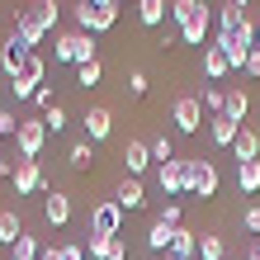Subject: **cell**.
Segmentation results:
<instances>
[{
	"mask_svg": "<svg viewBox=\"0 0 260 260\" xmlns=\"http://www.w3.org/2000/svg\"><path fill=\"white\" fill-rule=\"evenodd\" d=\"M57 62H67V67H85V62H95V38L81 34V28L62 34V38H57Z\"/></svg>",
	"mask_w": 260,
	"mask_h": 260,
	"instance_id": "cell-1",
	"label": "cell"
},
{
	"mask_svg": "<svg viewBox=\"0 0 260 260\" xmlns=\"http://www.w3.org/2000/svg\"><path fill=\"white\" fill-rule=\"evenodd\" d=\"M118 24V10H100V5H90V0H81L76 5V28L90 38H100V34H109V28Z\"/></svg>",
	"mask_w": 260,
	"mask_h": 260,
	"instance_id": "cell-2",
	"label": "cell"
},
{
	"mask_svg": "<svg viewBox=\"0 0 260 260\" xmlns=\"http://www.w3.org/2000/svg\"><path fill=\"white\" fill-rule=\"evenodd\" d=\"M222 185V175H218V166H213L208 156H189V194L199 199H213Z\"/></svg>",
	"mask_w": 260,
	"mask_h": 260,
	"instance_id": "cell-3",
	"label": "cell"
},
{
	"mask_svg": "<svg viewBox=\"0 0 260 260\" xmlns=\"http://www.w3.org/2000/svg\"><path fill=\"white\" fill-rule=\"evenodd\" d=\"M48 81V67H43V57L38 52H28V62L19 67V76L10 81V90H14V100H34V90Z\"/></svg>",
	"mask_w": 260,
	"mask_h": 260,
	"instance_id": "cell-4",
	"label": "cell"
},
{
	"mask_svg": "<svg viewBox=\"0 0 260 260\" xmlns=\"http://www.w3.org/2000/svg\"><path fill=\"white\" fill-rule=\"evenodd\" d=\"M156 185H161V194L166 199H175V194H189V156L185 161H166V166H156Z\"/></svg>",
	"mask_w": 260,
	"mask_h": 260,
	"instance_id": "cell-5",
	"label": "cell"
},
{
	"mask_svg": "<svg viewBox=\"0 0 260 260\" xmlns=\"http://www.w3.org/2000/svg\"><path fill=\"white\" fill-rule=\"evenodd\" d=\"M171 123H175L180 133H185V137H194L199 128H204V104H199V95H180V100H175Z\"/></svg>",
	"mask_w": 260,
	"mask_h": 260,
	"instance_id": "cell-6",
	"label": "cell"
},
{
	"mask_svg": "<svg viewBox=\"0 0 260 260\" xmlns=\"http://www.w3.org/2000/svg\"><path fill=\"white\" fill-rule=\"evenodd\" d=\"M118 227H123V208H118L114 199H104V204L90 208V237H118Z\"/></svg>",
	"mask_w": 260,
	"mask_h": 260,
	"instance_id": "cell-7",
	"label": "cell"
},
{
	"mask_svg": "<svg viewBox=\"0 0 260 260\" xmlns=\"http://www.w3.org/2000/svg\"><path fill=\"white\" fill-rule=\"evenodd\" d=\"M43 142H48V128H43V118H19V133H14V147H19L24 161H34Z\"/></svg>",
	"mask_w": 260,
	"mask_h": 260,
	"instance_id": "cell-8",
	"label": "cell"
},
{
	"mask_svg": "<svg viewBox=\"0 0 260 260\" xmlns=\"http://www.w3.org/2000/svg\"><path fill=\"white\" fill-rule=\"evenodd\" d=\"M48 19H43V10H38V0H34V5H28V10H19V14H14V34H19L24 43H28V48H34V43H43V34H48Z\"/></svg>",
	"mask_w": 260,
	"mask_h": 260,
	"instance_id": "cell-9",
	"label": "cell"
},
{
	"mask_svg": "<svg viewBox=\"0 0 260 260\" xmlns=\"http://www.w3.org/2000/svg\"><path fill=\"white\" fill-rule=\"evenodd\" d=\"M28 52H34V48H28L19 34H10V38H5V48H0V71L14 81V76H19V67L28 62Z\"/></svg>",
	"mask_w": 260,
	"mask_h": 260,
	"instance_id": "cell-10",
	"label": "cell"
},
{
	"mask_svg": "<svg viewBox=\"0 0 260 260\" xmlns=\"http://www.w3.org/2000/svg\"><path fill=\"white\" fill-rule=\"evenodd\" d=\"M14 194H38V189H48V180H43V171H38V161H24L19 156V166H14Z\"/></svg>",
	"mask_w": 260,
	"mask_h": 260,
	"instance_id": "cell-11",
	"label": "cell"
},
{
	"mask_svg": "<svg viewBox=\"0 0 260 260\" xmlns=\"http://www.w3.org/2000/svg\"><path fill=\"white\" fill-rule=\"evenodd\" d=\"M208 34H213V10L204 5L185 28H180V43H189V48H208Z\"/></svg>",
	"mask_w": 260,
	"mask_h": 260,
	"instance_id": "cell-12",
	"label": "cell"
},
{
	"mask_svg": "<svg viewBox=\"0 0 260 260\" xmlns=\"http://www.w3.org/2000/svg\"><path fill=\"white\" fill-rule=\"evenodd\" d=\"M109 133H114V114L109 109H85V142H109Z\"/></svg>",
	"mask_w": 260,
	"mask_h": 260,
	"instance_id": "cell-13",
	"label": "cell"
},
{
	"mask_svg": "<svg viewBox=\"0 0 260 260\" xmlns=\"http://www.w3.org/2000/svg\"><path fill=\"white\" fill-rule=\"evenodd\" d=\"M43 218H48L52 227H67V222H71V194L48 189V199H43Z\"/></svg>",
	"mask_w": 260,
	"mask_h": 260,
	"instance_id": "cell-14",
	"label": "cell"
},
{
	"mask_svg": "<svg viewBox=\"0 0 260 260\" xmlns=\"http://www.w3.org/2000/svg\"><path fill=\"white\" fill-rule=\"evenodd\" d=\"M123 166H128V175H133V180H142V175H147V166H151V147L142 142V137H133V142L123 147Z\"/></svg>",
	"mask_w": 260,
	"mask_h": 260,
	"instance_id": "cell-15",
	"label": "cell"
},
{
	"mask_svg": "<svg viewBox=\"0 0 260 260\" xmlns=\"http://www.w3.org/2000/svg\"><path fill=\"white\" fill-rule=\"evenodd\" d=\"M114 204L123 208V213H137L147 204V189H142V180H133V175H123V185H118V194H114Z\"/></svg>",
	"mask_w": 260,
	"mask_h": 260,
	"instance_id": "cell-16",
	"label": "cell"
},
{
	"mask_svg": "<svg viewBox=\"0 0 260 260\" xmlns=\"http://www.w3.org/2000/svg\"><path fill=\"white\" fill-rule=\"evenodd\" d=\"M237 133H241V123H232L227 114L208 118V137H213V147H232V142H237Z\"/></svg>",
	"mask_w": 260,
	"mask_h": 260,
	"instance_id": "cell-17",
	"label": "cell"
},
{
	"mask_svg": "<svg viewBox=\"0 0 260 260\" xmlns=\"http://www.w3.org/2000/svg\"><path fill=\"white\" fill-rule=\"evenodd\" d=\"M227 71H232V62H227V52L218 48V43H208V48H204V76H208V81H222Z\"/></svg>",
	"mask_w": 260,
	"mask_h": 260,
	"instance_id": "cell-18",
	"label": "cell"
},
{
	"mask_svg": "<svg viewBox=\"0 0 260 260\" xmlns=\"http://www.w3.org/2000/svg\"><path fill=\"white\" fill-rule=\"evenodd\" d=\"M171 241H175V227H166L161 218H151V227H147V251L171 255Z\"/></svg>",
	"mask_w": 260,
	"mask_h": 260,
	"instance_id": "cell-19",
	"label": "cell"
},
{
	"mask_svg": "<svg viewBox=\"0 0 260 260\" xmlns=\"http://www.w3.org/2000/svg\"><path fill=\"white\" fill-rule=\"evenodd\" d=\"M232 156H237V166H241V161H260V137H255L251 128H241V133H237Z\"/></svg>",
	"mask_w": 260,
	"mask_h": 260,
	"instance_id": "cell-20",
	"label": "cell"
},
{
	"mask_svg": "<svg viewBox=\"0 0 260 260\" xmlns=\"http://www.w3.org/2000/svg\"><path fill=\"white\" fill-rule=\"evenodd\" d=\"M171 255H180V260H199V232H189V227H175Z\"/></svg>",
	"mask_w": 260,
	"mask_h": 260,
	"instance_id": "cell-21",
	"label": "cell"
},
{
	"mask_svg": "<svg viewBox=\"0 0 260 260\" xmlns=\"http://www.w3.org/2000/svg\"><path fill=\"white\" fill-rule=\"evenodd\" d=\"M166 14H171V10H166V0H137V19H142L147 28H161Z\"/></svg>",
	"mask_w": 260,
	"mask_h": 260,
	"instance_id": "cell-22",
	"label": "cell"
},
{
	"mask_svg": "<svg viewBox=\"0 0 260 260\" xmlns=\"http://www.w3.org/2000/svg\"><path fill=\"white\" fill-rule=\"evenodd\" d=\"M19 237H24V222H19V213H14V208H0V241H5V246H14Z\"/></svg>",
	"mask_w": 260,
	"mask_h": 260,
	"instance_id": "cell-23",
	"label": "cell"
},
{
	"mask_svg": "<svg viewBox=\"0 0 260 260\" xmlns=\"http://www.w3.org/2000/svg\"><path fill=\"white\" fill-rule=\"evenodd\" d=\"M237 189L241 194H255L260 189V161H241L237 166Z\"/></svg>",
	"mask_w": 260,
	"mask_h": 260,
	"instance_id": "cell-24",
	"label": "cell"
},
{
	"mask_svg": "<svg viewBox=\"0 0 260 260\" xmlns=\"http://www.w3.org/2000/svg\"><path fill=\"white\" fill-rule=\"evenodd\" d=\"M232 123H246V114H251V100H246V90H232L227 95V109H222Z\"/></svg>",
	"mask_w": 260,
	"mask_h": 260,
	"instance_id": "cell-25",
	"label": "cell"
},
{
	"mask_svg": "<svg viewBox=\"0 0 260 260\" xmlns=\"http://www.w3.org/2000/svg\"><path fill=\"white\" fill-rule=\"evenodd\" d=\"M199 260H227L222 237H213V232H204V237H199Z\"/></svg>",
	"mask_w": 260,
	"mask_h": 260,
	"instance_id": "cell-26",
	"label": "cell"
},
{
	"mask_svg": "<svg viewBox=\"0 0 260 260\" xmlns=\"http://www.w3.org/2000/svg\"><path fill=\"white\" fill-rule=\"evenodd\" d=\"M199 10H204V0H171V19L180 24V28H185L189 19H194V14Z\"/></svg>",
	"mask_w": 260,
	"mask_h": 260,
	"instance_id": "cell-27",
	"label": "cell"
},
{
	"mask_svg": "<svg viewBox=\"0 0 260 260\" xmlns=\"http://www.w3.org/2000/svg\"><path fill=\"white\" fill-rule=\"evenodd\" d=\"M147 147H151V161H156V166H166V161H175V142H171V137H166V133H161V137H151Z\"/></svg>",
	"mask_w": 260,
	"mask_h": 260,
	"instance_id": "cell-28",
	"label": "cell"
},
{
	"mask_svg": "<svg viewBox=\"0 0 260 260\" xmlns=\"http://www.w3.org/2000/svg\"><path fill=\"white\" fill-rule=\"evenodd\" d=\"M199 104H204V109H208L213 118H218V114L227 109V95H222V90H218V85H204V95H199Z\"/></svg>",
	"mask_w": 260,
	"mask_h": 260,
	"instance_id": "cell-29",
	"label": "cell"
},
{
	"mask_svg": "<svg viewBox=\"0 0 260 260\" xmlns=\"http://www.w3.org/2000/svg\"><path fill=\"white\" fill-rule=\"evenodd\" d=\"M246 14H241L237 5H218V14H213V24H218V34H227V28H237Z\"/></svg>",
	"mask_w": 260,
	"mask_h": 260,
	"instance_id": "cell-30",
	"label": "cell"
},
{
	"mask_svg": "<svg viewBox=\"0 0 260 260\" xmlns=\"http://www.w3.org/2000/svg\"><path fill=\"white\" fill-rule=\"evenodd\" d=\"M90 161H95V156H90V142H71V151H67L71 171H90Z\"/></svg>",
	"mask_w": 260,
	"mask_h": 260,
	"instance_id": "cell-31",
	"label": "cell"
},
{
	"mask_svg": "<svg viewBox=\"0 0 260 260\" xmlns=\"http://www.w3.org/2000/svg\"><path fill=\"white\" fill-rule=\"evenodd\" d=\"M100 76H104V62H100V57H95V62H85V67H76V85H100Z\"/></svg>",
	"mask_w": 260,
	"mask_h": 260,
	"instance_id": "cell-32",
	"label": "cell"
},
{
	"mask_svg": "<svg viewBox=\"0 0 260 260\" xmlns=\"http://www.w3.org/2000/svg\"><path fill=\"white\" fill-rule=\"evenodd\" d=\"M10 251H14V260H38V251H43V246H38V237H28V232H24Z\"/></svg>",
	"mask_w": 260,
	"mask_h": 260,
	"instance_id": "cell-33",
	"label": "cell"
},
{
	"mask_svg": "<svg viewBox=\"0 0 260 260\" xmlns=\"http://www.w3.org/2000/svg\"><path fill=\"white\" fill-rule=\"evenodd\" d=\"M43 128H48V133H62L67 128V109H62V104H52V109L43 114Z\"/></svg>",
	"mask_w": 260,
	"mask_h": 260,
	"instance_id": "cell-34",
	"label": "cell"
},
{
	"mask_svg": "<svg viewBox=\"0 0 260 260\" xmlns=\"http://www.w3.org/2000/svg\"><path fill=\"white\" fill-rule=\"evenodd\" d=\"M28 104H34V109H43V114H48L52 104H57V100H52V85H38V90H34V100H28Z\"/></svg>",
	"mask_w": 260,
	"mask_h": 260,
	"instance_id": "cell-35",
	"label": "cell"
},
{
	"mask_svg": "<svg viewBox=\"0 0 260 260\" xmlns=\"http://www.w3.org/2000/svg\"><path fill=\"white\" fill-rule=\"evenodd\" d=\"M109 241H114V237H90V241H85L90 260H104V255H109Z\"/></svg>",
	"mask_w": 260,
	"mask_h": 260,
	"instance_id": "cell-36",
	"label": "cell"
},
{
	"mask_svg": "<svg viewBox=\"0 0 260 260\" xmlns=\"http://www.w3.org/2000/svg\"><path fill=\"white\" fill-rule=\"evenodd\" d=\"M241 227H246V232H260V204H246V208H241Z\"/></svg>",
	"mask_w": 260,
	"mask_h": 260,
	"instance_id": "cell-37",
	"label": "cell"
},
{
	"mask_svg": "<svg viewBox=\"0 0 260 260\" xmlns=\"http://www.w3.org/2000/svg\"><path fill=\"white\" fill-rule=\"evenodd\" d=\"M14 133H19V118L10 109H0V137H14Z\"/></svg>",
	"mask_w": 260,
	"mask_h": 260,
	"instance_id": "cell-38",
	"label": "cell"
},
{
	"mask_svg": "<svg viewBox=\"0 0 260 260\" xmlns=\"http://www.w3.org/2000/svg\"><path fill=\"white\" fill-rule=\"evenodd\" d=\"M128 90L133 95H147V71H128Z\"/></svg>",
	"mask_w": 260,
	"mask_h": 260,
	"instance_id": "cell-39",
	"label": "cell"
},
{
	"mask_svg": "<svg viewBox=\"0 0 260 260\" xmlns=\"http://www.w3.org/2000/svg\"><path fill=\"white\" fill-rule=\"evenodd\" d=\"M156 218H161L166 227H180V204H166V208L156 213Z\"/></svg>",
	"mask_w": 260,
	"mask_h": 260,
	"instance_id": "cell-40",
	"label": "cell"
},
{
	"mask_svg": "<svg viewBox=\"0 0 260 260\" xmlns=\"http://www.w3.org/2000/svg\"><path fill=\"white\" fill-rule=\"evenodd\" d=\"M123 255H128V246H123V237H114V241H109V255H104V260H123Z\"/></svg>",
	"mask_w": 260,
	"mask_h": 260,
	"instance_id": "cell-41",
	"label": "cell"
},
{
	"mask_svg": "<svg viewBox=\"0 0 260 260\" xmlns=\"http://www.w3.org/2000/svg\"><path fill=\"white\" fill-rule=\"evenodd\" d=\"M246 76H260V48H251V57H246V67H241Z\"/></svg>",
	"mask_w": 260,
	"mask_h": 260,
	"instance_id": "cell-42",
	"label": "cell"
},
{
	"mask_svg": "<svg viewBox=\"0 0 260 260\" xmlns=\"http://www.w3.org/2000/svg\"><path fill=\"white\" fill-rule=\"evenodd\" d=\"M62 260H85V246H62Z\"/></svg>",
	"mask_w": 260,
	"mask_h": 260,
	"instance_id": "cell-43",
	"label": "cell"
},
{
	"mask_svg": "<svg viewBox=\"0 0 260 260\" xmlns=\"http://www.w3.org/2000/svg\"><path fill=\"white\" fill-rule=\"evenodd\" d=\"M38 260H62V246H43V251H38Z\"/></svg>",
	"mask_w": 260,
	"mask_h": 260,
	"instance_id": "cell-44",
	"label": "cell"
},
{
	"mask_svg": "<svg viewBox=\"0 0 260 260\" xmlns=\"http://www.w3.org/2000/svg\"><path fill=\"white\" fill-rule=\"evenodd\" d=\"M246 260H260V237H255L251 246H246Z\"/></svg>",
	"mask_w": 260,
	"mask_h": 260,
	"instance_id": "cell-45",
	"label": "cell"
},
{
	"mask_svg": "<svg viewBox=\"0 0 260 260\" xmlns=\"http://www.w3.org/2000/svg\"><path fill=\"white\" fill-rule=\"evenodd\" d=\"M90 5H100V10H114V5H118V0H90Z\"/></svg>",
	"mask_w": 260,
	"mask_h": 260,
	"instance_id": "cell-46",
	"label": "cell"
},
{
	"mask_svg": "<svg viewBox=\"0 0 260 260\" xmlns=\"http://www.w3.org/2000/svg\"><path fill=\"white\" fill-rule=\"evenodd\" d=\"M227 5H237V10H246V5H251V0H227Z\"/></svg>",
	"mask_w": 260,
	"mask_h": 260,
	"instance_id": "cell-47",
	"label": "cell"
},
{
	"mask_svg": "<svg viewBox=\"0 0 260 260\" xmlns=\"http://www.w3.org/2000/svg\"><path fill=\"white\" fill-rule=\"evenodd\" d=\"M255 48H260V19H255Z\"/></svg>",
	"mask_w": 260,
	"mask_h": 260,
	"instance_id": "cell-48",
	"label": "cell"
},
{
	"mask_svg": "<svg viewBox=\"0 0 260 260\" xmlns=\"http://www.w3.org/2000/svg\"><path fill=\"white\" fill-rule=\"evenodd\" d=\"M166 260H180V255H166Z\"/></svg>",
	"mask_w": 260,
	"mask_h": 260,
	"instance_id": "cell-49",
	"label": "cell"
},
{
	"mask_svg": "<svg viewBox=\"0 0 260 260\" xmlns=\"http://www.w3.org/2000/svg\"><path fill=\"white\" fill-rule=\"evenodd\" d=\"M227 260H232V255H227Z\"/></svg>",
	"mask_w": 260,
	"mask_h": 260,
	"instance_id": "cell-50",
	"label": "cell"
}]
</instances>
